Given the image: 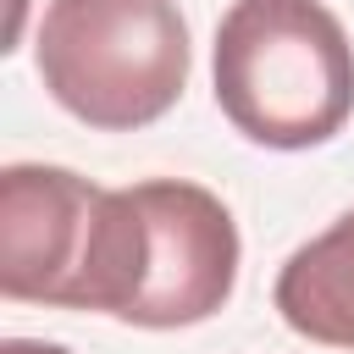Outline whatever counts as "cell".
<instances>
[{
  "instance_id": "obj_1",
  "label": "cell",
  "mask_w": 354,
  "mask_h": 354,
  "mask_svg": "<svg viewBox=\"0 0 354 354\" xmlns=\"http://www.w3.org/2000/svg\"><path fill=\"white\" fill-rule=\"evenodd\" d=\"M144 271L133 188H100L66 166L0 171V293L11 304L100 310L127 321Z\"/></svg>"
},
{
  "instance_id": "obj_2",
  "label": "cell",
  "mask_w": 354,
  "mask_h": 354,
  "mask_svg": "<svg viewBox=\"0 0 354 354\" xmlns=\"http://www.w3.org/2000/svg\"><path fill=\"white\" fill-rule=\"evenodd\" d=\"M216 105L266 149H310L354 116V44L321 0H232L216 22Z\"/></svg>"
},
{
  "instance_id": "obj_3",
  "label": "cell",
  "mask_w": 354,
  "mask_h": 354,
  "mask_svg": "<svg viewBox=\"0 0 354 354\" xmlns=\"http://www.w3.org/2000/svg\"><path fill=\"white\" fill-rule=\"evenodd\" d=\"M33 55L50 100L100 133L160 122L194 61L177 0H50Z\"/></svg>"
},
{
  "instance_id": "obj_4",
  "label": "cell",
  "mask_w": 354,
  "mask_h": 354,
  "mask_svg": "<svg viewBox=\"0 0 354 354\" xmlns=\"http://www.w3.org/2000/svg\"><path fill=\"white\" fill-rule=\"evenodd\" d=\"M144 216V271L127 310V326L171 332L210 321L238 282V221L232 210L183 177L133 183Z\"/></svg>"
},
{
  "instance_id": "obj_5",
  "label": "cell",
  "mask_w": 354,
  "mask_h": 354,
  "mask_svg": "<svg viewBox=\"0 0 354 354\" xmlns=\"http://www.w3.org/2000/svg\"><path fill=\"white\" fill-rule=\"evenodd\" d=\"M271 299L299 337L321 348H354V210L282 260Z\"/></svg>"
},
{
  "instance_id": "obj_6",
  "label": "cell",
  "mask_w": 354,
  "mask_h": 354,
  "mask_svg": "<svg viewBox=\"0 0 354 354\" xmlns=\"http://www.w3.org/2000/svg\"><path fill=\"white\" fill-rule=\"evenodd\" d=\"M0 354H72V348H61V343H39V337H6Z\"/></svg>"
}]
</instances>
